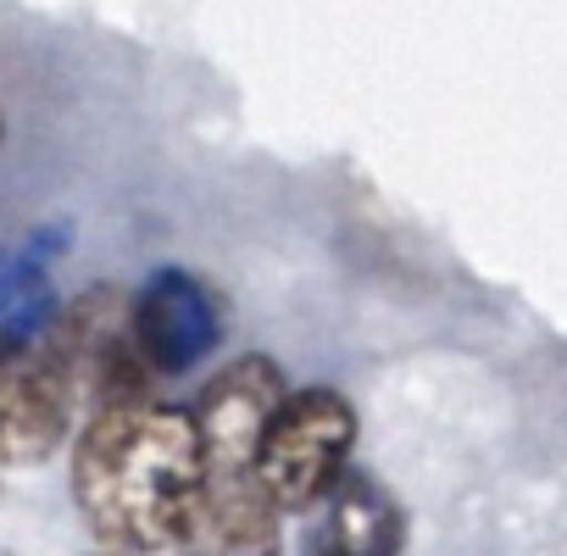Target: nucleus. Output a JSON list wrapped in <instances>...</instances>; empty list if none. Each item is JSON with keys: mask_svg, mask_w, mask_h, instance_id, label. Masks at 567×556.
Instances as JSON below:
<instances>
[{"mask_svg": "<svg viewBox=\"0 0 567 556\" xmlns=\"http://www.w3.org/2000/svg\"><path fill=\"white\" fill-rule=\"evenodd\" d=\"M40 351L68 379L84 418L117 401H145L156 384L128 340V290L117 285H90L79 301H68L40 334Z\"/></svg>", "mask_w": 567, "mask_h": 556, "instance_id": "nucleus-3", "label": "nucleus"}, {"mask_svg": "<svg viewBox=\"0 0 567 556\" xmlns=\"http://www.w3.org/2000/svg\"><path fill=\"white\" fill-rule=\"evenodd\" d=\"M284 523L290 517L272 506L256 473H206L173 556H278Z\"/></svg>", "mask_w": 567, "mask_h": 556, "instance_id": "nucleus-7", "label": "nucleus"}, {"mask_svg": "<svg viewBox=\"0 0 567 556\" xmlns=\"http://www.w3.org/2000/svg\"><path fill=\"white\" fill-rule=\"evenodd\" d=\"M357 451V406L334 384L284 390L261 445H256V484L272 495L284 517L312 512L346 478Z\"/></svg>", "mask_w": 567, "mask_h": 556, "instance_id": "nucleus-2", "label": "nucleus"}, {"mask_svg": "<svg viewBox=\"0 0 567 556\" xmlns=\"http://www.w3.org/2000/svg\"><path fill=\"white\" fill-rule=\"evenodd\" d=\"M284 390H290L284 368L261 351L223 362L189 406L195 434H200V467L206 473H256V445H261Z\"/></svg>", "mask_w": 567, "mask_h": 556, "instance_id": "nucleus-5", "label": "nucleus"}, {"mask_svg": "<svg viewBox=\"0 0 567 556\" xmlns=\"http://www.w3.org/2000/svg\"><path fill=\"white\" fill-rule=\"evenodd\" d=\"M101 556H123V550H101Z\"/></svg>", "mask_w": 567, "mask_h": 556, "instance_id": "nucleus-10", "label": "nucleus"}, {"mask_svg": "<svg viewBox=\"0 0 567 556\" xmlns=\"http://www.w3.org/2000/svg\"><path fill=\"white\" fill-rule=\"evenodd\" d=\"M51 318V256L40 250V239H29L23 250L0 256V357L34 351Z\"/></svg>", "mask_w": 567, "mask_h": 556, "instance_id": "nucleus-9", "label": "nucleus"}, {"mask_svg": "<svg viewBox=\"0 0 567 556\" xmlns=\"http://www.w3.org/2000/svg\"><path fill=\"white\" fill-rule=\"evenodd\" d=\"M0 556H18V550H0Z\"/></svg>", "mask_w": 567, "mask_h": 556, "instance_id": "nucleus-11", "label": "nucleus"}, {"mask_svg": "<svg viewBox=\"0 0 567 556\" xmlns=\"http://www.w3.org/2000/svg\"><path fill=\"white\" fill-rule=\"evenodd\" d=\"M200 434L189 406L117 401L84 418L73 440V506L84 528L123 556L178 550L200 501Z\"/></svg>", "mask_w": 567, "mask_h": 556, "instance_id": "nucleus-1", "label": "nucleus"}, {"mask_svg": "<svg viewBox=\"0 0 567 556\" xmlns=\"http://www.w3.org/2000/svg\"><path fill=\"white\" fill-rule=\"evenodd\" d=\"M329 523H323V556H401L406 545V512L395 490L362 467H346V478L329 490Z\"/></svg>", "mask_w": 567, "mask_h": 556, "instance_id": "nucleus-8", "label": "nucleus"}, {"mask_svg": "<svg viewBox=\"0 0 567 556\" xmlns=\"http://www.w3.org/2000/svg\"><path fill=\"white\" fill-rule=\"evenodd\" d=\"M128 340L151 379H178L217 351L223 307L195 272L156 267L140 290H128Z\"/></svg>", "mask_w": 567, "mask_h": 556, "instance_id": "nucleus-4", "label": "nucleus"}, {"mask_svg": "<svg viewBox=\"0 0 567 556\" xmlns=\"http://www.w3.org/2000/svg\"><path fill=\"white\" fill-rule=\"evenodd\" d=\"M73 418L79 401L40 346L0 357V467L51 462L68 445Z\"/></svg>", "mask_w": 567, "mask_h": 556, "instance_id": "nucleus-6", "label": "nucleus"}]
</instances>
